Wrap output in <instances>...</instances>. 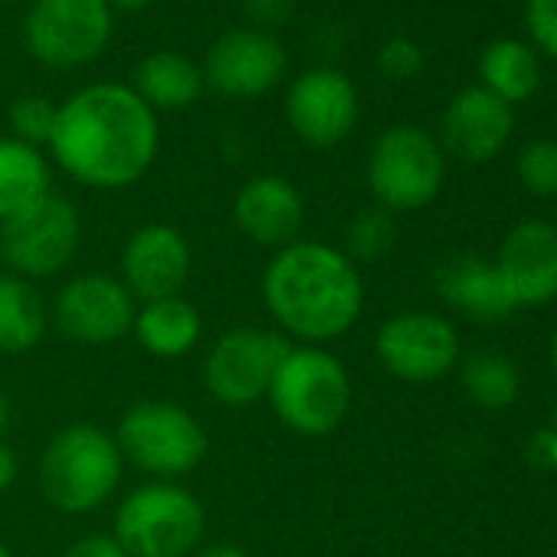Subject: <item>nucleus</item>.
<instances>
[{
	"instance_id": "cd10ccee",
	"label": "nucleus",
	"mask_w": 557,
	"mask_h": 557,
	"mask_svg": "<svg viewBox=\"0 0 557 557\" xmlns=\"http://www.w3.org/2000/svg\"><path fill=\"white\" fill-rule=\"evenodd\" d=\"M518 177L534 197H557V141H528L518 154Z\"/></svg>"
},
{
	"instance_id": "f03ea898",
	"label": "nucleus",
	"mask_w": 557,
	"mask_h": 557,
	"mask_svg": "<svg viewBox=\"0 0 557 557\" xmlns=\"http://www.w3.org/2000/svg\"><path fill=\"white\" fill-rule=\"evenodd\" d=\"M259 293L275 332L293 345H325L348 335L364 312L361 269L319 239L275 249L262 269Z\"/></svg>"
},
{
	"instance_id": "4468645a",
	"label": "nucleus",
	"mask_w": 557,
	"mask_h": 557,
	"mask_svg": "<svg viewBox=\"0 0 557 557\" xmlns=\"http://www.w3.org/2000/svg\"><path fill=\"white\" fill-rule=\"evenodd\" d=\"M358 112L361 102L355 83L332 66L302 73L286 92V122L309 148L342 145L355 132Z\"/></svg>"
},
{
	"instance_id": "423d86ee",
	"label": "nucleus",
	"mask_w": 557,
	"mask_h": 557,
	"mask_svg": "<svg viewBox=\"0 0 557 557\" xmlns=\"http://www.w3.org/2000/svg\"><path fill=\"white\" fill-rule=\"evenodd\" d=\"M112 436L125 462L161 482H177L181 475L194 472L210 449L203 423L187 407L171 400L132 404Z\"/></svg>"
},
{
	"instance_id": "c756f323",
	"label": "nucleus",
	"mask_w": 557,
	"mask_h": 557,
	"mask_svg": "<svg viewBox=\"0 0 557 557\" xmlns=\"http://www.w3.org/2000/svg\"><path fill=\"white\" fill-rule=\"evenodd\" d=\"M524 27L531 44L550 60H557V0H528Z\"/></svg>"
},
{
	"instance_id": "c9c22d12",
	"label": "nucleus",
	"mask_w": 557,
	"mask_h": 557,
	"mask_svg": "<svg viewBox=\"0 0 557 557\" xmlns=\"http://www.w3.org/2000/svg\"><path fill=\"white\" fill-rule=\"evenodd\" d=\"M8 426H11V400H8L4 391H0V440H4Z\"/></svg>"
},
{
	"instance_id": "dca6fc26",
	"label": "nucleus",
	"mask_w": 557,
	"mask_h": 557,
	"mask_svg": "<svg viewBox=\"0 0 557 557\" xmlns=\"http://www.w3.org/2000/svg\"><path fill=\"white\" fill-rule=\"evenodd\" d=\"M495 272L515 309H537L557 299V226L547 220L518 223L495 259Z\"/></svg>"
},
{
	"instance_id": "9d476101",
	"label": "nucleus",
	"mask_w": 557,
	"mask_h": 557,
	"mask_svg": "<svg viewBox=\"0 0 557 557\" xmlns=\"http://www.w3.org/2000/svg\"><path fill=\"white\" fill-rule=\"evenodd\" d=\"M112 37V11L106 0H37L24 40L27 50L53 70L92 63Z\"/></svg>"
},
{
	"instance_id": "f257e3e1",
	"label": "nucleus",
	"mask_w": 557,
	"mask_h": 557,
	"mask_svg": "<svg viewBox=\"0 0 557 557\" xmlns=\"http://www.w3.org/2000/svg\"><path fill=\"white\" fill-rule=\"evenodd\" d=\"M158 115L122 83H92L57 112L50 151L57 164L92 190H125L158 158Z\"/></svg>"
},
{
	"instance_id": "c85d7f7f",
	"label": "nucleus",
	"mask_w": 557,
	"mask_h": 557,
	"mask_svg": "<svg viewBox=\"0 0 557 557\" xmlns=\"http://www.w3.org/2000/svg\"><path fill=\"white\" fill-rule=\"evenodd\" d=\"M377 70L394 83L413 79L423 70V50L410 37H391L377 53Z\"/></svg>"
},
{
	"instance_id": "b1692460",
	"label": "nucleus",
	"mask_w": 557,
	"mask_h": 557,
	"mask_svg": "<svg viewBox=\"0 0 557 557\" xmlns=\"http://www.w3.org/2000/svg\"><path fill=\"white\" fill-rule=\"evenodd\" d=\"M479 76H482V89H488L492 96H498L508 106H518L537 92L541 63H537L534 47L502 37V40L488 44V50L482 53Z\"/></svg>"
},
{
	"instance_id": "0eeeda50",
	"label": "nucleus",
	"mask_w": 557,
	"mask_h": 557,
	"mask_svg": "<svg viewBox=\"0 0 557 557\" xmlns=\"http://www.w3.org/2000/svg\"><path fill=\"white\" fill-rule=\"evenodd\" d=\"M446 177L440 141L417 125L387 128L368 154V187L391 213L420 210L436 200Z\"/></svg>"
},
{
	"instance_id": "39448f33",
	"label": "nucleus",
	"mask_w": 557,
	"mask_h": 557,
	"mask_svg": "<svg viewBox=\"0 0 557 557\" xmlns=\"http://www.w3.org/2000/svg\"><path fill=\"white\" fill-rule=\"evenodd\" d=\"M112 528L128 557H187L203 541L207 508L187 485L151 479L119 502Z\"/></svg>"
},
{
	"instance_id": "ea45409f",
	"label": "nucleus",
	"mask_w": 557,
	"mask_h": 557,
	"mask_svg": "<svg viewBox=\"0 0 557 557\" xmlns=\"http://www.w3.org/2000/svg\"><path fill=\"white\" fill-rule=\"evenodd\" d=\"M554 430H557V407H554Z\"/></svg>"
},
{
	"instance_id": "aec40b11",
	"label": "nucleus",
	"mask_w": 557,
	"mask_h": 557,
	"mask_svg": "<svg viewBox=\"0 0 557 557\" xmlns=\"http://www.w3.org/2000/svg\"><path fill=\"white\" fill-rule=\"evenodd\" d=\"M132 335L145 355L158 361H177V358H187L200 345L203 319L197 306L187 302L184 296L151 299L138 306Z\"/></svg>"
},
{
	"instance_id": "f3484780",
	"label": "nucleus",
	"mask_w": 557,
	"mask_h": 557,
	"mask_svg": "<svg viewBox=\"0 0 557 557\" xmlns=\"http://www.w3.org/2000/svg\"><path fill=\"white\" fill-rule=\"evenodd\" d=\"M233 223L249 243L262 249H286L296 239H302L306 197L286 177L259 174L239 187L233 200Z\"/></svg>"
},
{
	"instance_id": "a19ab883",
	"label": "nucleus",
	"mask_w": 557,
	"mask_h": 557,
	"mask_svg": "<svg viewBox=\"0 0 557 557\" xmlns=\"http://www.w3.org/2000/svg\"><path fill=\"white\" fill-rule=\"evenodd\" d=\"M0 4H11V0H0Z\"/></svg>"
},
{
	"instance_id": "f8f14e48",
	"label": "nucleus",
	"mask_w": 557,
	"mask_h": 557,
	"mask_svg": "<svg viewBox=\"0 0 557 557\" xmlns=\"http://www.w3.org/2000/svg\"><path fill=\"white\" fill-rule=\"evenodd\" d=\"M374 351L391 377L407 384H430L456 368L459 335L446 319L433 312H400L381 325Z\"/></svg>"
},
{
	"instance_id": "2f4dec72",
	"label": "nucleus",
	"mask_w": 557,
	"mask_h": 557,
	"mask_svg": "<svg viewBox=\"0 0 557 557\" xmlns=\"http://www.w3.org/2000/svg\"><path fill=\"white\" fill-rule=\"evenodd\" d=\"M524 459L537 472H557V430H534L524 443Z\"/></svg>"
},
{
	"instance_id": "4be33fe9",
	"label": "nucleus",
	"mask_w": 557,
	"mask_h": 557,
	"mask_svg": "<svg viewBox=\"0 0 557 557\" xmlns=\"http://www.w3.org/2000/svg\"><path fill=\"white\" fill-rule=\"evenodd\" d=\"M135 96L158 112H181L203 92V73L184 53H151L135 66Z\"/></svg>"
},
{
	"instance_id": "f704fd0d",
	"label": "nucleus",
	"mask_w": 557,
	"mask_h": 557,
	"mask_svg": "<svg viewBox=\"0 0 557 557\" xmlns=\"http://www.w3.org/2000/svg\"><path fill=\"white\" fill-rule=\"evenodd\" d=\"M194 557H249L239 544H230V541H213V544H200L194 550Z\"/></svg>"
},
{
	"instance_id": "ddd939ff",
	"label": "nucleus",
	"mask_w": 557,
	"mask_h": 557,
	"mask_svg": "<svg viewBox=\"0 0 557 557\" xmlns=\"http://www.w3.org/2000/svg\"><path fill=\"white\" fill-rule=\"evenodd\" d=\"M289 53L272 34L243 27L226 30L203 60V86L226 99H259L283 83Z\"/></svg>"
},
{
	"instance_id": "6ab92c4d",
	"label": "nucleus",
	"mask_w": 557,
	"mask_h": 557,
	"mask_svg": "<svg viewBox=\"0 0 557 557\" xmlns=\"http://www.w3.org/2000/svg\"><path fill=\"white\" fill-rule=\"evenodd\" d=\"M436 286L443 302L469 322L492 325L515 312L495 272V262H485L482 256L462 252L446 259L436 272Z\"/></svg>"
},
{
	"instance_id": "72a5a7b5",
	"label": "nucleus",
	"mask_w": 557,
	"mask_h": 557,
	"mask_svg": "<svg viewBox=\"0 0 557 557\" xmlns=\"http://www.w3.org/2000/svg\"><path fill=\"white\" fill-rule=\"evenodd\" d=\"M17 475H21V459L4 440H0V492H8L17 482Z\"/></svg>"
},
{
	"instance_id": "7ed1b4c3",
	"label": "nucleus",
	"mask_w": 557,
	"mask_h": 557,
	"mask_svg": "<svg viewBox=\"0 0 557 557\" xmlns=\"http://www.w3.org/2000/svg\"><path fill=\"white\" fill-rule=\"evenodd\" d=\"M265 400L286 430L319 440L348 420L355 387L342 358L319 345H293L272 374Z\"/></svg>"
},
{
	"instance_id": "7c9ffc66",
	"label": "nucleus",
	"mask_w": 557,
	"mask_h": 557,
	"mask_svg": "<svg viewBox=\"0 0 557 557\" xmlns=\"http://www.w3.org/2000/svg\"><path fill=\"white\" fill-rule=\"evenodd\" d=\"M243 11L252 21L256 30H272L278 24H286L296 11V0H243Z\"/></svg>"
},
{
	"instance_id": "5701e85b",
	"label": "nucleus",
	"mask_w": 557,
	"mask_h": 557,
	"mask_svg": "<svg viewBox=\"0 0 557 557\" xmlns=\"http://www.w3.org/2000/svg\"><path fill=\"white\" fill-rule=\"evenodd\" d=\"M50 190V164L40 148L17 138H0V223L30 210Z\"/></svg>"
},
{
	"instance_id": "58836bf2",
	"label": "nucleus",
	"mask_w": 557,
	"mask_h": 557,
	"mask_svg": "<svg viewBox=\"0 0 557 557\" xmlns=\"http://www.w3.org/2000/svg\"><path fill=\"white\" fill-rule=\"evenodd\" d=\"M0 557H14V554H11V547H8L4 541H0Z\"/></svg>"
},
{
	"instance_id": "bb28decb",
	"label": "nucleus",
	"mask_w": 557,
	"mask_h": 557,
	"mask_svg": "<svg viewBox=\"0 0 557 557\" xmlns=\"http://www.w3.org/2000/svg\"><path fill=\"white\" fill-rule=\"evenodd\" d=\"M57 112H60V106L44 99V96H21V99H14V106H11L14 138L30 145V148L50 145L53 128H57Z\"/></svg>"
},
{
	"instance_id": "4c0bfd02",
	"label": "nucleus",
	"mask_w": 557,
	"mask_h": 557,
	"mask_svg": "<svg viewBox=\"0 0 557 557\" xmlns=\"http://www.w3.org/2000/svg\"><path fill=\"white\" fill-rule=\"evenodd\" d=\"M550 368H554V377H557V332L550 338Z\"/></svg>"
},
{
	"instance_id": "393cba45",
	"label": "nucleus",
	"mask_w": 557,
	"mask_h": 557,
	"mask_svg": "<svg viewBox=\"0 0 557 557\" xmlns=\"http://www.w3.org/2000/svg\"><path fill=\"white\" fill-rule=\"evenodd\" d=\"M462 387L482 410H505L518 400L521 374L518 364L498 351H475L462 361Z\"/></svg>"
},
{
	"instance_id": "2eb2a0df",
	"label": "nucleus",
	"mask_w": 557,
	"mask_h": 557,
	"mask_svg": "<svg viewBox=\"0 0 557 557\" xmlns=\"http://www.w3.org/2000/svg\"><path fill=\"white\" fill-rule=\"evenodd\" d=\"M122 283L135 296V302L181 296L194 272V252L187 236L171 223H145L138 226L119 256Z\"/></svg>"
},
{
	"instance_id": "1a4fd4ad",
	"label": "nucleus",
	"mask_w": 557,
	"mask_h": 557,
	"mask_svg": "<svg viewBox=\"0 0 557 557\" xmlns=\"http://www.w3.org/2000/svg\"><path fill=\"white\" fill-rule=\"evenodd\" d=\"M79 239V210L60 194H47L30 210L0 223V265H4V272L40 283V278L63 272L76 259Z\"/></svg>"
},
{
	"instance_id": "a878e982",
	"label": "nucleus",
	"mask_w": 557,
	"mask_h": 557,
	"mask_svg": "<svg viewBox=\"0 0 557 557\" xmlns=\"http://www.w3.org/2000/svg\"><path fill=\"white\" fill-rule=\"evenodd\" d=\"M394 246H397V223H394V213L384 210V207H364L345 226V246H342V252L355 265L377 262Z\"/></svg>"
},
{
	"instance_id": "a211bd4d",
	"label": "nucleus",
	"mask_w": 557,
	"mask_h": 557,
	"mask_svg": "<svg viewBox=\"0 0 557 557\" xmlns=\"http://www.w3.org/2000/svg\"><path fill=\"white\" fill-rule=\"evenodd\" d=\"M515 128L511 106L492 96L482 86L462 89L443 112V145L449 154L469 164H482L495 158Z\"/></svg>"
},
{
	"instance_id": "412c9836",
	"label": "nucleus",
	"mask_w": 557,
	"mask_h": 557,
	"mask_svg": "<svg viewBox=\"0 0 557 557\" xmlns=\"http://www.w3.org/2000/svg\"><path fill=\"white\" fill-rule=\"evenodd\" d=\"M50 329V309L30 278L0 272V355H30Z\"/></svg>"
},
{
	"instance_id": "e433bc0d",
	"label": "nucleus",
	"mask_w": 557,
	"mask_h": 557,
	"mask_svg": "<svg viewBox=\"0 0 557 557\" xmlns=\"http://www.w3.org/2000/svg\"><path fill=\"white\" fill-rule=\"evenodd\" d=\"M106 4H109V11L112 8H119V11H141V8L151 4V0H106Z\"/></svg>"
},
{
	"instance_id": "9b49d317",
	"label": "nucleus",
	"mask_w": 557,
	"mask_h": 557,
	"mask_svg": "<svg viewBox=\"0 0 557 557\" xmlns=\"http://www.w3.org/2000/svg\"><path fill=\"white\" fill-rule=\"evenodd\" d=\"M135 312L138 302L119 275L79 272L57 293L50 319L57 322L63 338L86 348H102L132 335Z\"/></svg>"
},
{
	"instance_id": "20e7f679",
	"label": "nucleus",
	"mask_w": 557,
	"mask_h": 557,
	"mask_svg": "<svg viewBox=\"0 0 557 557\" xmlns=\"http://www.w3.org/2000/svg\"><path fill=\"white\" fill-rule=\"evenodd\" d=\"M122 449L99 423L63 426L40 456V492L63 515H92L119 488Z\"/></svg>"
},
{
	"instance_id": "6e6552de",
	"label": "nucleus",
	"mask_w": 557,
	"mask_h": 557,
	"mask_svg": "<svg viewBox=\"0 0 557 557\" xmlns=\"http://www.w3.org/2000/svg\"><path fill=\"white\" fill-rule=\"evenodd\" d=\"M293 342L272 329L239 325L223 332L203 355V391L230 410H246L265 400L272 374L286 358Z\"/></svg>"
},
{
	"instance_id": "473e14b6",
	"label": "nucleus",
	"mask_w": 557,
	"mask_h": 557,
	"mask_svg": "<svg viewBox=\"0 0 557 557\" xmlns=\"http://www.w3.org/2000/svg\"><path fill=\"white\" fill-rule=\"evenodd\" d=\"M63 557H128V550L112 534H83L63 550Z\"/></svg>"
}]
</instances>
